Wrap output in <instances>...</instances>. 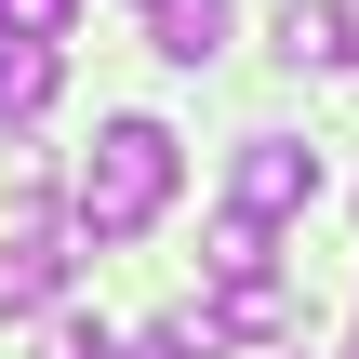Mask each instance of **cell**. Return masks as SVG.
<instances>
[{
	"label": "cell",
	"instance_id": "obj_1",
	"mask_svg": "<svg viewBox=\"0 0 359 359\" xmlns=\"http://www.w3.org/2000/svg\"><path fill=\"white\" fill-rule=\"evenodd\" d=\"M173 187H187V147H173L160 120H107L93 160H80V187H67V226H80L93 253H120V240H147V226L173 213Z\"/></svg>",
	"mask_w": 359,
	"mask_h": 359
},
{
	"label": "cell",
	"instance_id": "obj_2",
	"mask_svg": "<svg viewBox=\"0 0 359 359\" xmlns=\"http://www.w3.org/2000/svg\"><path fill=\"white\" fill-rule=\"evenodd\" d=\"M226 200H240L253 226H293V213L320 200V147H306V133H240V160H226Z\"/></svg>",
	"mask_w": 359,
	"mask_h": 359
},
{
	"label": "cell",
	"instance_id": "obj_3",
	"mask_svg": "<svg viewBox=\"0 0 359 359\" xmlns=\"http://www.w3.org/2000/svg\"><path fill=\"white\" fill-rule=\"evenodd\" d=\"M67 93V40H0V133H27Z\"/></svg>",
	"mask_w": 359,
	"mask_h": 359
},
{
	"label": "cell",
	"instance_id": "obj_4",
	"mask_svg": "<svg viewBox=\"0 0 359 359\" xmlns=\"http://www.w3.org/2000/svg\"><path fill=\"white\" fill-rule=\"evenodd\" d=\"M67 293V240L53 226H13L0 240V320H27V306H53Z\"/></svg>",
	"mask_w": 359,
	"mask_h": 359
},
{
	"label": "cell",
	"instance_id": "obj_5",
	"mask_svg": "<svg viewBox=\"0 0 359 359\" xmlns=\"http://www.w3.org/2000/svg\"><path fill=\"white\" fill-rule=\"evenodd\" d=\"M147 13V53L160 67H213L226 53V0H133Z\"/></svg>",
	"mask_w": 359,
	"mask_h": 359
},
{
	"label": "cell",
	"instance_id": "obj_6",
	"mask_svg": "<svg viewBox=\"0 0 359 359\" xmlns=\"http://www.w3.org/2000/svg\"><path fill=\"white\" fill-rule=\"evenodd\" d=\"M213 333H226V346H280V333H293V293H280V280H226V293H213Z\"/></svg>",
	"mask_w": 359,
	"mask_h": 359
},
{
	"label": "cell",
	"instance_id": "obj_7",
	"mask_svg": "<svg viewBox=\"0 0 359 359\" xmlns=\"http://www.w3.org/2000/svg\"><path fill=\"white\" fill-rule=\"evenodd\" d=\"M280 53H293V67H346V53H359V27L333 13V0H293V13H280Z\"/></svg>",
	"mask_w": 359,
	"mask_h": 359
},
{
	"label": "cell",
	"instance_id": "obj_8",
	"mask_svg": "<svg viewBox=\"0 0 359 359\" xmlns=\"http://www.w3.org/2000/svg\"><path fill=\"white\" fill-rule=\"evenodd\" d=\"M200 266H213V293H226V280H280V253H266V226H253V213H226Z\"/></svg>",
	"mask_w": 359,
	"mask_h": 359
},
{
	"label": "cell",
	"instance_id": "obj_9",
	"mask_svg": "<svg viewBox=\"0 0 359 359\" xmlns=\"http://www.w3.org/2000/svg\"><path fill=\"white\" fill-rule=\"evenodd\" d=\"M80 0H0V40H67Z\"/></svg>",
	"mask_w": 359,
	"mask_h": 359
},
{
	"label": "cell",
	"instance_id": "obj_10",
	"mask_svg": "<svg viewBox=\"0 0 359 359\" xmlns=\"http://www.w3.org/2000/svg\"><path fill=\"white\" fill-rule=\"evenodd\" d=\"M346 359H359V346H346Z\"/></svg>",
	"mask_w": 359,
	"mask_h": 359
}]
</instances>
